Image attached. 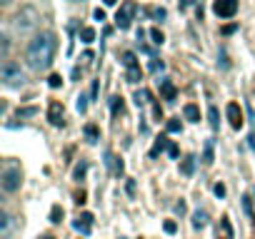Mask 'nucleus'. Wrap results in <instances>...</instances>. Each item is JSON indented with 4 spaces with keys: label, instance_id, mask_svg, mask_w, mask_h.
Masks as SVG:
<instances>
[{
    "label": "nucleus",
    "instance_id": "obj_1",
    "mask_svg": "<svg viewBox=\"0 0 255 239\" xmlns=\"http://www.w3.org/2000/svg\"><path fill=\"white\" fill-rule=\"evenodd\" d=\"M55 35L53 32H40L30 40V45L25 50V60L33 70H45L50 67L53 62V55H55Z\"/></svg>",
    "mask_w": 255,
    "mask_h": 239
},
{
    "label": "nucleus",
    "instance_id": "obj_2",
    "mask_svg": "<svg viewBox=\"0 0 255 239\" xmlns=\"http://www.w3.org/2000/svg\"><path fill=\"white\" fill-rule=\"evenodd\" d=\"M38 23H40V13L35 10V8H30V5L20 8V10L15 13V18H13V28H15V32H20V35L33 32L35 28H38Z\"/></svg>",
    "mask_w": 255,
    "mask_h": 239
},
{
    "label": "nucleus",
    "instance_id": "obj_3",
    "mask_svg": "<svg viewBox=\"0 0 255 239\" xmlns=\"http://www.w3.org/2000/svg\"><path fill=\"white\" fill-rule=\"evenodd\" d=\"M0 77H3V83H5L8 88H20V85L25 83V72H23L20 65L13 62V60H5V62H3V67H0Z\"/></svg>",
    "mask_w": 255,
    "mask_h": 239
},
{
    "label": "nucleus",
    "instance_id": "obj_4",
    "mask_svg": "<svg viewBox=\"0 0 255 239\" xmlns=\"http://www.w3.org/2000/svg\"><path fill=\"white\" fill-rule=\"evenodd\" d=\"M135 10H138V5H135V3H123V5L118 8V13H115V25H118L120 30H128V28H130V23H133Z\"/></svg>",
    "mask_w": 255,
    "mask_h": 239
},
{
    "label": "nucleus",
    "instance_id": "obj_5",
    "mask_svg": "<svg viewBox=\"0 0 255 239\" xmlns=\"http://www.w3.org/2000/svg\"><path fill=\"white\" fill-rule=\"evenodd\" d=\"M20 182H23V175H20L18 167H8V170L3 172V177H0V184H3L5 192H15V189H20Z\"/></svg>",
    "mask_w": 255,
    "mask_h": 239
},
{
    "label": "nucleus",
    "instance_id": "obj_6",
    "mask_svg": "<svg viewBox=\"0 0 255 239\" xmlns=\"http://www.w3.org/2000/svg\"><path fill=\"white\" fill-rule=\"evenodd\" d=\"M213 10H215L218 18H233L238 13V3L235 0H218V3L213 5Z\"/></svg>",
    "mask_w": 255,
    "mask_h": 239
},
{
    "label": "nucleus",
    "instance_id": "obj_7",
    "mask_svg": "<svg viewBox=\"0 0 255 239\" xmlns=\"http://www.w3.org/2000/svg\"><path fill=\"white\" fill-rule=\"evenodd\" d=\"M228 120H230V127L233 130H240L243 127V110L238 102H230L228 105Z\"/></svg>",
    "mask_w": 255,
    "mask_h": 239
},
{
    "label": "nucleus",
    "instance_id": "obj_8",
    "mask_svg": "<svg viewBox=\"0 0 255 239\" xmlns=\"http://www.w3.org/2000/svg\"><path fill=\"white\" fill-rule=\"evenodd\" d=\"M48 120H50V125H55V127L63 125V105H60L58 100L50 102V107H48Z\"/></svg>",
    "mask_w": 255,
    "mask_h": 239
},
{
    "label": "nucleus",
    "instance_id": "obj_9",
    "mask_svg": "<svg viewBox=\"0 0 255 239\" xmlns=\"http://www.w3.org/2000/svg\"><path fill=\"white\" fill-rule=\"evenodd\" d=\"M73 227H75L80 234H90V229H93V214H90V212H83L75 222H73Z\"/></svg>",
    "mask_w": 255,
    "mask_h": 239
},
{
    "label": "nucleus",
    "instance_id": "obj_10",
    "mask_svg": "<svg viewBox=\"0 0 255 239\" xmlns=\"http://www.w3.org/2000/svg\"><path fill=\"white\" fill-rule=\"evenodd\" d=\"M10 232H13V217L8 212H0V237L8 239Z\"/></svg>",
    "mask_w": 255,
    "mask_h": 239
},
{
    "label": "nucleus",
    "instance_id": "obj_11",
    "mask_svg": "<svg viewBox=\"0 0 255 239\" xmlns=\"http://www.w3.org/2000/svg\"><path fill=\"white\" fill-rule=\"evenodd\" d=\"M160 92H163V97H165L168 102L175 100V85L170 83V80H160Z\"/></svg>",
    "mask_w": 255,
    "mask_h": 239
},
{
    "label": "nucleus",
    "instance_id": "obj_12",
    "mask_svg": "<svg viewBox=\"0 0 255 239\" xmlns=\"http://www.w3.org/2000/svg\"><path fill=\"white\" fill-rule=\"evenodd\" d=\"M193 227H195V229H203V227H208V212H205V209H198V212H193Z\"/></svg>",
    "mask_w": 255,
    "mask_h": 239
},
{
    "label": "nucleus",
    "instance_id": "obj_13",
    "mask_svg": "<svg viewBox=\"0 0 255 239\" xmlns=\"http://www.w3.org/2000/svg\"><path fill=\"white\" fill-rule=\"evenodd\" d=\"M105 165H108V167H113V170H115V175H123V162H120V159H118L115 154L108 152V154H105Z\"/></svg>",
    "mask_w": 255,
    "mask_h": 239
},
{
    "label": "nucleus",
    "instance_id": "obj_14",
    "mask_svg": "<svg viewBox=\"0 0 255 239\" xmlns=\"http://www.w3.org/2000/svg\"><path fill=\"white\" fill-rule=\"evenodd\" d=\"M185 117L190 120V122H200V110L195 105H185Z\"/></svg>",
    "mask_w": 255,
    "mask_h": 239
},
{
    "label": "nucleus",
    "instance_id": "obj_15",
    "mask_svg": "<svg viewBox=\"0 0 255 239\" xmlns=\"http://www.w3.org/2000/svg\"><path fill=\"white\" fill-rule=\"evenodd\" d=\"M180 170H183V175H193V170H195V157H185L183 165H180Z\"/></svg>",
    "mask_w": 255,
    "mask_h": 239
},
{
    "label": "nucleus",
    "instance_id": "obj_16",
    "mask_svg": "<svg viewBox=\"0 0 255 239\" xmlns=\"http://www.w3.org/2000/svg\"><path fill=\"white\" fill-rule=\"evenodd\" d=\"M148 100H150V92L148 90H138L135 92V105L140 107V105H148Z\"/></svg>",
    "mask_w": 255,
    "mask_h": 239
},
{
    "label": "nucleus",
    "instance_id": "obj_17",
    "mask_svg": "<svg viewBox=\"0 0 255 239\" xmlns=\"http://www.w3.org/2000/svg\"><path fill=\"white\" fill-rule=\"evenodd\" d=\"M123 65H125V67H128V70H133V67H140V65H138V60H135V55H133V53H125V55H123Z\"/></svg>",
    "mask_w": 255,
    "mask_h": 239
},
{
    "label": "nucleus",
    "instance_id": "obj_18",
    "mask_svg": "<svg viewBox=\"0 0 255 239\" xmlns=\"http://www.w3.org/2000/svg\"><path fill=\"white\" fill-rule=\"evenodd\" d=\"M208 117H210V127L218 130V125H220V120H218V107H210V110H208Z\"/></svg>",
    "mask_w": 255,
    "mask_h": 239
},
{
    "label": "nucleus",
    "instance_id": "obj_19",
    "mask_svg": "<svg viewBox=\"0 0 255 239\" xmlns=\"http://www.w3.org/2000/svg\"><path fill=\"white\" fill-rule=\"evenodd\" d=\"M165 147H168V140H165V137H160V140L155 142V147L150 149V157H158V152H163Z\"/></svg>",
    "mask_w": 255,
    "mask_h": 239
},
{
    "label": "nucleus",
    "instance_id": "obj_20",
    "mask_svg": "<svg viewBox=\"0 0 255 239\" xmlns=\"http://www.w3.org/2000/svg\"><path fill=\"white\" fill-rule=\"evenodd\" d=\"M80 37H83V43H93V40H95V30H93V28H83V30H80Z\"/></svg>",
    "mask_w": 255,
    "mask_h": 239
},
{
    "label": "nucleus",
    "instance_id": "obj_21",
    "mask_svg": "<svg viewBox=\"0 0 255 239\" xmlns=\"http://www.w3.org/2000/svg\"><path fill=\"white\" fill-rule=\"evenodd\" d=\"M205 165H213V142H205V157H203Z\"/></svg>",
    "mask_w": 255,
    "mask_h": 239
},
{
    "label": "nucleus",
    "instance_id": "obj_22",
    "mask_svg": "<svg viewBox=\"0 0 255 239\" xmlns=\"http://www.w3.org/2000/svg\"><path fill=\"white\" fill-rule=\"evenodd\" d=\"M85 135H88L90 142H98V127H95V125H88V127H85Z\"/></svg>",
    "mask_w": 255,
    "mask_h": 239
},
{
    "label": "nucleus",
    "instance_id": "obj_23",
    "mask_svg": "<svg viewBox=\"0 0 255 239\" xmlns=\"http://www.w3.org/2000/svg\"><path fill=\"white\" fill-rule=\"evenodd\" d=\"M60 219H63V207L55 205V207L50 209V222H60Z\"/></svg>",
    "mask_w": 255,
    "mask_h": 239
},
{
    "label": "nucleus",
    "instance_id": "obj_24",
    "mask_svg": "<svg viewBox=\"0 0 255 239\" xmlns=\"http://www.w3.org/2000/svg\"><path fill=\"white\" fill-rule=\"evenodd\" d=\"M150 37H153V43H155V45H163V40H165V37H163V32H160L158 28H153V30H150Z\"/></svg>",
    "mask_w": 255,
    "mask_h": 239
},
{
    "label": "nucleus",
    "instance_id": "obj_25",
    "mask_svg": "<svg viewBox=\"0 0 255 239\" xmlns=\"http://www.w3.org/2000/svg\"><path fill=\"white\" fill-rule=\"evenodd\" d=\"M5 55H8V37L0 35V58L5 60Z\"/></svg>",
    "mask_w": 255,
    "mask_h": 239
},
{
    "label": "nucleus",
    "instance_id": "obj_26",
    "mask_svg": "<svg viewBox=\"0 0 255 239\" xmlns=\"http://www.w3.org/2000/svg\"><path fill=\"white\" fill-rule=\"evenodd\" d=\"M168 132H180V117H173L168 122Z\"/></svg>",
    "mask_w": 255,
    "mask_h": 239
},
{
    "label": "nucleus",
    "instance_id": "obj_27",
    "mask_svg": "<svg viewBox=\"0 0 255 239\" xmlns=\"http://www.w3.org/2000/svg\"><path fill=\"white\" fill-rule=\"evenodd\" d=\"M123 112V97H113V115Z\"/></svg>",
    "mask_w": 255,
    "mask_h": 239
},
{
    "label": "nucleus",
    "instance_id": "obj_28",
    "mask_svg": "<svg viewBox=\"0 0 255 239\" xmlns=\"http://www.w3.org/2000/svg\"><path fill=\"white\" fill-rule=\"evenodd\" d=\"M48 85H50V88H60V85H63V80H60V75H50V80H48Z\"/></svg>",
    "mask_w": 255,
    "mask_h": 239
},
{
    "label": "nucleus",
    "instance_id": "obj_29",
    "mask_svg": "<svg viewBox=\"0 0 255 239\" xmlns=\"http://www.w3.org/2000/svg\"><path fill=\"white\" fill-rule=\"evenodd\" d=\"M85 100H88L85 95H80V97H78V112H85V110H88V102H85Z\"/></svg>",
    "mask_w": 255,
    "mask_h": 239
},
{
    "label": "nucleus",
    "instance_id": "obj_30",
    "mask_svg": "<svg viewBox=\"0 0 255 239\" xmlns=\"http://www.w3.org/2000/svg\"><path fill=\"white\" fill-rule=\"evenodd\" d=\"M215 194H218V197H225V184L218 182V184H215Z\"/></svg>",
    "mask_w": 255,
    "mask_h": 239
},
{
    "label": "nucleus",
    "instance_id": "obj_31",
    "mask_svg": "<svg viewBox=\"0 0 255 239\" xmlns=\"http://www.w3.org/2000/svg\"><path fill=\"white\" fill-rule=\"evenodd\" d=\"M175 212H178V214H185V202H183V199L175 205Z\"/></svg>",
    "mask_w": 255,
    "mask_h": 239
},
{
    "label": "nucleus",
    "instance_id": "obj_32",
    "mask_svg": "<svg viewBox=\"0 0 255 239\" xmlns=\"http://www.w3.org/2000/svg\"><path fill=\"white\" fill-rule=\"evenodd\" d=\"M83 175H85V162H83V165H78V167H75V177H78V179H80V177H83Z\"/></svg>",
    "mask_w": 255,
    "mask_h": 239
},
{
    "label": "nucleus",
    "instance_id": "obj_33",
    "mask_svg": "<svg viewBox=\"0 0 255 239\" xmlns=\"http://www.w3.org/2000/svg\"><path fill=\"white\" fill-rule=\"evenodd\" d=\"M175 229H178V227H175V222H165V232H168V234H173Z\"/></svg>",
    "mask_w": 255,
    "mask_h": 239
},
{
    "label": "nucleus",
    "instance_id": "obj_34",
    "mask_svg": "<svg viewBox=\"0 0 255 239\" xmlns=\"http://www.w3.org/2000/svg\"><path fill=\"white\" fill-rule=\"evenodd\" d=\"M150 70H163V62H158V60L153 58V62H150Z\"/></svg>",
    "mask_w": 255,
    "mask_h": 239
},
{
    "label": "nucleus",
    "instance_id": "obj_35",
    "mask_svg": "<svg viewBox=\"0 0 255 239\" xmlns=\"http://www.w3.org/2000/svg\"><path fill=\"white\" fill-rule=\"evenodd\" d=\"M75 202H78V205L85 202V192H78V194H75Z\"/></svg>",
    "mask_w": 255,
    "mask_h": 239
},
{
    "label": "nucleus",
    "instance_id": "obj_36",
    "mask_svg": "<svg viewBox=\"0 0 255 239\" xmlns=\"http://www.w3.org/2000/svg\"><path fill=\"white\" fill-rule=\"evenodd\" d=\"M153 15H155L158 20H163V18H165V10H163V8H160V10H153Z\"/></svg>",
    "mask_w": 255,
    "mask_h": 239
},
{
    "label": "nucleus",
    "instance_id": "obj_37",
    "mask_svg": "<svg viewBox=\"0 0 255 239\" xmlns=\"http://www.w3.org/2000/svg\"><path fill=\"white\" fill-rule=\"evenodd\" d=\"M90 97H93V100L98 97V83H93V88H90Z\"/></svg>",
    "mask_w": 255,
    "mask_h": 239
},
{
    "label": "nucleus",
    "instance_id": "obj_38",
    "mask_svg": "<svg viewBox=\"0 0 255 239\" xmlns=\"http://www.w3.org/2000/svg\"><path fill=\"white\" fill-rule=\"evenodd\" d=\"M95 18H98V20H105V10L98 8V10H95Z\"/></svg>",
    "mask_w": 255,
    "mask_h": 239
},
{
    "label": "nucleus",
    "instance_id": "obj_39",
    "mask_svg": "<svg viewBox=\"0 0 255 239\" xmlns=\"http://www.w3.org/2000/svg\"><path fill=\"white\" fill-rule=\"evenodd\" d=\"M168 152H170V157H178V147H175V145H170Z\"/></svg>",
    "mask_w": 255,
    "mask_h": 239
},
{
    "label": "nucleus",
    "instance_id": "obj_40",
    "mask_svg": "<svg viewBox=\"0 0 255 239\" xmlns=\"http://www.w3.org/2000/svg\"><path fill=\"white\" fill-rule=\"evenodd\" d=\"M233 30H235V25H225V28H223V32H225V35H230Z\"/></svg>",
    "mask_w": 255,
    "mask_h": 239
},
{
    "label": "nucleus",
    "instance_id": "obj_41",
    "mask_svg": "<svg viewBox=\"0 0 255 239\" xmlns=\"http://www.w3.org/2000/svg\"><path fill=\"white\" fill-rule=\"evenodd\" d=\"M40 239H53V237H50V234H45V237H40Z\"/></svg>",
    "mask_w": 255,
    "mask_h": 239
},
{
    "label": "nucleus",
    "instance_id": "obj_42",
    "mask_svg": "<svg viewBox=\"0 0 255 239\" xmlns=\"http://www.w3.org/2000/svg\"><path fill=\"white\" fill-rule=\"evenodd\" d=\"M253 100H255V97H253Z\"/></svg>",
    "mask_w": 255,
    "mask_h": 239
}]
</instances>
